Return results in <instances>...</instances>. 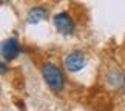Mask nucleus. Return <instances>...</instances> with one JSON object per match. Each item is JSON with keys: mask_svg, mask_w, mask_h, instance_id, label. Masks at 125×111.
Instances as JSON below:
<instances>
[{"mask_svg": "<svg viewBox=\"0 0 125 111\" xmlns=\"http://www.w3.org/2000/svg\"><path fill=\"white\" fill-rule=\"evenodd\" d=\"M42 76L43 80L46 82V85L54 91V93H60L65 86V77L62 70L57 65L51 63V62H46L45 65L42 66Z\"/></svg>", "mask_w": 125, "mask_h": 111, "instance_id": "f257e3e1", "label": "nucleus"}, {"mask_svg": "<svg viewBox=\"0 0 125 111\" xmlns=\"http://www.w3.org/2000/svg\"><path fill=\"white\" fill-rule=\"evenodd\" d=\"M54 26H56V30L60 32V34H71V32L74 31V20L71 19V16L68 12H59V14H56L54 16Z\"/></svg>", "mask_w": 125, "mask_h": 111, "instance_id": "f03ea898", "label": "nucleus"}, {"mask_svg": "<svg viewBox=\"0 0 125 111\" xmlns=\"http://www.w3.org/2000/svg\"><path fill=\"white\" fill-rule=\"evenodd\" d=\"M85 66V57L82 52H71L65 57V68L71 73H77Z\"/></svg>", "mask_w": 125, "mask_h": 111, "instance_id": "7ed1b4c3", "label": "nucleus"}, {"mask_svg": "<svg viewBox=\"0 0 125 111\" xmlns=\"http://www.w3.org/2000/svg\"><path fill=\"white\" fill-rule=\"evenodd\" d=\"M20 52V45L16 39H8L2 43V56L5 60H14Z\"/></svg>", "mask_w": 125, "mask_h": 111, "instance_id": "20e7f679", "label": "nucleus"}, {"mask_svg": "<svg viewBox=\"0 0 125 111\" xmlns=\"http://www.w3.org/2000/svg\"><path fill=\"white\" fill-rule=\"evenodd\" d=\"M45 17H46V9L42 6H36V8L30 9V12L26 14V22L28 23H39Z\"/></svg>", "mask_w": 125, "mask_h": 111, "instance_id": "39448f33", "label": "nucleus"}, {"mask_svg": "<svg viewBox=\"0 0 125 111\" xmlns=\"http://www.w3.org/2000/svg\"><path fill=\"white\" fill-rule=\"evenodd\" d=\"M108 82L111 85H114V86H122L124 83H125V76L121 73V71H117V70H114V71H111V73L108 74Z\"/></svg>", "mask_w": 125, "mask_h": 111, "instance_id": "423d86ee", "label": "nucleus"}, {"mask_svg": "<svg viewBox=\"0 0 125 111\" xmlns=\"http://www.w3.org/2000/svg\"><path fill=\"white\" fill-rule=\"evenodd\" d=\"M6 73V65H5V62H2V74Z\"/></svg>", "mask_w": 125, "mask_h": 111, "instance_id": "0eeeda50", "label": "nucleus"}]
</instances>
